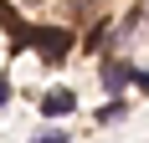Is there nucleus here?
Masks as SVG:
<instances>
[{
	"mask_svg": "<svg viewBox=\"0 0 149 143\" xmlns=\"http://www.w3.org/2000/svg\"><path fill=\"white\" fill-rule=\"evenodd\" d=\"M21 41L36 46V56H41V61H62L67 51H72V36H67V31H57V26H36V31H26Z\"/></svg>",
	"mask_w": 149,
	"mask_h": 143,
	"instance_id": "f257e3e1",
	"label": "nucleus"
},
{
	"mask_svg": "<svg viewBox=\"0 0 149 143\" xmlns=\"http://www.w3.org/2000/svg\"><path fill=\"white\" fill-rule=\"evenodd\" d=\"M72 107H77V97L67 92V87H57V92H46V97H41V113H46V118H67Z\"/></svg>",
	"mask_w": 149,
	"mask_h": 143,
	"instance_id": "f03ea898",
	"label": "nucleus"
},
{
	"mask_svg": "<svg viewBox=\"0 0 149 143\" xmlns=\"http://www.w3.org/2000/svg\"><path fill=\"white\" fill-rule=\"evenodd\" d=\"M129 77H134V72L123 67V61H113V67H108V72H103V87H108V92H118V87H123V82H129Z\"/></svg>",
	"mask_w": 149,
	"mask_h": 143,
	"instance_id": "7ed1b4c3",
	"label": "nucleus"
},
{
	"mask_svg": "<svg viewBox=\"0 0 149 143\" xmlns=\"http://www.w3.org/2000/svg\"><path fill=\"white\" fill-rule=\"evenodd\" d=\"M36 143H67V133H57V128H52V133H41Z\"/></svg>",
	"mask_w": 149,
	"mask_h": 143,
	"instance_id": "20e7f679",
	"label": "nucleus"
},
{
	"mask_svg": "<svg viewBox=\"0 0 149 143\" xmlns=\"http://www.w3.org/2000/svg\"><path fill=\"white\" fill-rule=\"evenodd\" d=\"M134 82H139V87H144V92H149V72H134Z\"/></svg>",
	"mask_w": 149,
	"mask_h": 143,
	"instance_id": "39448f33",
	"label": "nucleus"
},
{
	"mask_svg": "<svg viewBox=\"0 0 149 143\" xmlns=\"http://www.w3.org/2000/svg\"><path fill=\"white\" fill-rule=\"evenodd\" d=\"M5 97H10V82H5V77H0V102H5Z\"/></svg>",
	"mask_w": 149,
	"mask_h": 143,
	"instance_id": "423d86ee",
	"label": "nucleus"
},
{
	"mask_svg": "<svg viewBox=\"0 0 149 143\" xmlns=\"http://www.w3.org/2000/svg\"><path fill=\"white\" fill-rule=\"evenodd\" d=\"M139 21H149V0H144V5H139Z\"/></svg>",
	"mask_w": 149,
	"mask_h": 143,
	"instance_id": "0eeeda50",
	"label": "nucleus"
},
{
	"mask_svg": "<svg viewBox=\"0 0 149 143\" xmlns=\"http://www.w3.org/2000/svg\"><path fill=\"white\" fill-rule=\"evenodd\" d=\"M26 5H36V0H26Z\"/></svg>",
	"mask_w": 149,
	"mask_h": 143,
	"instance_id": "6e6552de",
	"label": "nucleus"
}]
</instances>
